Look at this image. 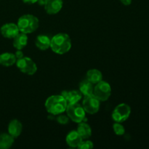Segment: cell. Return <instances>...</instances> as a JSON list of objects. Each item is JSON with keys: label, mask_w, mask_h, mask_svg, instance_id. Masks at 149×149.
<instances>
[{"label": "cell", "mask_w": 149, "mask_h": 149, "mask_svg": "<svg viewBox=\"0 0 149 149\" xmlns=\"http://www.w3.org/2000/svg\"><path fill=\"white\" fill-rule=\"evenodd\" d=\"M45 106L49 114L57 116L65 111L68 103L62 95H53L47 99Z\"/></svg>", "instance_id": "1"}, {"label": "cell", "mask_w": 149, "mask_h": 149, "mask_svg": "<svg viewBox=\"0 0 149 149\" xmlns=\"http://www.w3.org/2000/svg\"><path fill=\"white\" fill-rule=\"evenodd\" d=\"M50 48L58 55L67 53L71 48V38L65 33H57L51 39Z\"/></svg>", "instance_id": "2"}, {"label": "cell", "mask_w": 149, "mask_h": 149, "mask_svg": "<svg viewBox=\"0 0 149 149\" xmlns=\"http://www.w3.org/2000/svg\"><path fill=\"white\" fill-rule=\"evenodd\" d=\"M17 25L20 32L29 34L37 30L39 26V20L33 15L26 14L19 17Z\"/></svg>", "instance_id": "3"}, {"label": "cell", "mask_w": 149, "mask_h": 149, "mask_svg": "<svg viewBox=\"0 0 149 149\" xmlns=\"http://www.w3.org/2000/svg\"><path fill=\"white\" fill-rule=\"evenodd\" d=\"M65 112L70 120L75 123H80L81 122H85L86 112L84 108L79 103L74 104H68Z\"/></svg>", "instance_id": "4"}, {"label": "cell", "mask_w": 149, "mask_h": 149, "mask_svg": "<svg viewBox=\"0 0 149 149\" xmlns=\"http://www.w3.org/2000/svg\"><path fill=\"white\" fill-rule=\"evenodd\" d=\"M16 66L23 74L32 76L37 71V65L31 58L29 57H23L16 61Z\"/></svg>", "instance_id": "5"}, {"label": "cell", "mask_w": 149, "mask_h": 149, "mask_svg": "<svg viewBox=\"0 0 149 149\" xmlns=\"http://www.w3.org/2000/svg\"><path fill=\"white\" fill-rule=\"evenodd\" d=\"M93 95L100 101H106L111 95V87L109 83L102 80L95 84Z\"/></svg>", "instance_id": "6"}, {"label": "cell", "mask_w": 149, "mask_h": 149, "mask_svg": "<svg viewBox=\"0 0 149 149\" xmlns=\"http://www.w3.org/2000/svg\"><path fill=\"white\" fill-rule=\"evenodd\" d=\"M130 113L131 109L129 105L126 103H120L113 109L111 117L115 122L122 123L130 117Z\"/></svg>", "instance_id": "7"}, {"label": "cell", "mask_w": 149, "mask_h": 149, "mask_svg": "<svg viewBox=\"0 0 149 149\" xmlns=\"http://www.w3.org/2000/svg\"><path fill=\"white\" fill-rule=\"evenodd\" d=\"M81 106L84 108V111L87 113L95 114L100 109V101L94 95L84 96Z\"/></svg>", "instance_id": "8"}, {"label": "cell", "mask_w": 149, "mask_h": 149, "mask_svg": "<svg viewBox=\"0 0 149 149\" xmlns=\"http://www.w3.org/2000/svg\"><path fill=\"white\" fill-rule=\"evenodd\" d=\"M0 31L1 35L7 39H13L20 33L17 25L14 23H5L1 27Z\"/></svg>", "instance_id": "9"}, {"label": "cell", "mask_w": 149, "mask_h": 149, "mask_svg": "<svg viewBox=\"0 0 149 149\" xmlns=\"http://www.w3.org/2000/svg\"><path fill=\"white\" fill-rule=\"evenodd\" d=\"M63 4V0H48L45 5V10L47 14L55 15L61 11Z\"/></svg>", "instance_id": "10"}, {"label": "cell", "mask_w": 149, "mask_h": 149, "mask_svg": "<svg viewBox=\"0 0 149 149\" xmlns=\"http://www.w3.org/2000/svg\"><path fill=\"white\" fill-rule=\"evenodd\" d=\"M68 104H74V103H79L82 97V94L80 93L79 90H64L61 93Z\"/></svg>", "instance_id": "11"}, {"label": "cell", "mask_w": 149, "mask_h": 149, "mask_svg": "<svg viewBox=\"0 0 149 149\" xmlns=\"http://www.w3.org/2000/svg\"><path fill=\"white\" fill-rule=\"evenodd\" d=\"M7 130H8V133L10 135H12L14 138H17L22 133V131H23V125L17 119H13L9 123Z\"/></svg>", "instance_id": "12"}, {"label": "cell", "mask_w": 149, "mask_h": 149, "mask_svg": "<svg viewBox=\"0 0 149 149\" xmlns=\"http://www.w3.org/2000/svg\"><path fill=\"white\" fill-rule=\"evenodd\" d=\"M82 141V138L80 136L77 130L71 131L65 138V142L67 145L71 148H78L79 145Z\"/></svg>", "instance_id": "13"}, {"label": "cell", "mask_w": 149, "mask_h": 149, "mask_svg": "<svg viewBox=\"0 0 149 149\" xmlns=\"http://www.w3.org/2000/svg\"><path fill=\"white\" fill-rule=\"evenodd\" d=\"M13 39V47L16 49H21V50L25 47H26V45H28V41H29L27 34L24 33H21V32H20Z\"/></svg>", "instance_id": "14"}, {"label": "cell", "mask_w": 149, "mask_h": 149, "mask_svg": "<svg viewBox=\"0 0 149 149\" xmlns=\"http://www.w3.org/2000/svg\"><path fill=\"white\" fill-rule=\"evenodd\" d=\"M51 39L46 35H39L36 36L35 45L40 50L45 51L50 48Z\"/></svg>", "instance_id": "15"}, {"label": "cell", "mask_w": 149, "mask_h": 149, "mask_svg": "<svg viewBox=\"0 0 149 149\" xmlns=\"http://www.w3.org/2000/svg\"><path fill=\"white\" fill-rule=\"evenodd\" d=\"M16 57L15 54L10 52H4L0 55V65L9 67L15 64Z\"/></svg>", "instance_id": "16"}, {"label": "cell", "mask_w": 149, "mask_h": 149, "mask_svg": "<svg viewBox=\"0 0 149 149\" xmlns=\"http://www.w3.org/2000/svg\"><path fill=\"white\" fill-rule=\"evenodd\" d=\"M79 125L77 127V132L82 138L83 140L89 139L92 135V129L90 125L85 122H81L78 123Z\"/></svg>", "instance_id": "17"}, {"label": "cell", "mask_w": 149, "mask_h": 149, "mask_svg": "<svg viewBox=\"0 0 149 149\" xmlns=\"http://www.w3.org/2000/svg\"><path fill=\"white\" fill-rule=\"evenodd\" d=\"M79 90L80 93L84 96H88L93 95V91H94V84L90 82L89 80L84 79L81 81L79 84Z\"/></svg>", "instance_id": "18"}, {"label": "cell", "mask_w": 149, "mask_h": 149, "mask_svg": "<svg viewBox=\"0 0 149 149\" xmlns=\"http://www.w3.org/2000/svg\"><path fill=\"white\" fill-rule=\"evenodd\" d=\"M87 79L95 85L103 80V74L99 70L95 68L90 69L87 72Z\"/></svg>", "instance_id": "19"}, {"label": "cell", "mask_w": 149, "mask_h": 149, "mask_svg": "<svg viewBox=\"0 0 149 149\" xmlns=\"http://www.w3.org/2000/svg\"><path fill=\"white\" fill-rule=\"evenodd\" d=\"M15 138L9 133L0 135V149H8L13 145Z\"/></svg>", "instance_id": "20"}, {"label": "cell", "mask_w": 149, "mask_h": 149, "mask_svg": "<svg viewBox=\"0 0 149 149\" xmlns=\"http://www.w3.org/2000/svg\"><path fill=\"white\" fill-rule=\"evenodd\" d=\"M113 130L114 133L117 135H123L125 133V127L122 125V123H119V122H116L113 124Z\"/></svg>", "instance_id": "21"}, {"label": "cell", "mask_w": 149, "mask_h": 149, "mask_svg": "<svg viewBox=\"0 0 149 149\" xmlns=\"http://www.w3.org/2000/svg\"><path fill=\"white\" fill-rule=\"evenodd\" d=\"M94 147V144L91 141H89L88 139L83 140L81 143L79 145V149H91Z\"/></svg>", "instance_id": "22"}, {"label": "cell", "mask_w": 149, "mask_h": 149, "mask_svg": "<svg viewBox=\"0 0 149 149\" xmlns=\"http://www.w3.org/2000/svg\"><path fill=\"white\" fill-rule=\"evenodd\" d=\"M55 116H56V117L55 118V119L58 122V123L61 124V125H66V124H68V122H69V118H68V116L63 115V113L58 114Z\"/></svg>", "instance_id": "23"}, {"label": "cell", "mask_w": 149, "mask_h": 149, "mask_svg": "<svg viewBox=\"0 0 149 149\" xmlns=\"http://www.w3.org/2000/svg\"><path fill=\"white\" fill-rule=\"evenodd\" d=\"M15 55L16 59L17 60L20 59V58H22L23 57H24V54L22 52L21 49H17V51H16L15 53Z\"/></svg>", "instance_id": "24"}, {"label": "cell", "mask_w": 149, "mask_h": 149, "mask_svg": "<svg viewBox=\"0 0 149 149\" xmlns=\"http://www.w3.org/2000/svg\"><path fill=\"white\" fill-rule=\"evenodd\" d=\"M125 6H129L132 4V0H119Z\"/></svg>", "instance_id": "25"}, {"label": "cell", "mask_w": 149, "mask_h": 149, "mask_svg": "<svg viewBox=\"0 0 149 149\" xmlns=\"http://www.w3.org/2000/svg\"><path fill=\"white\" fill-rule=\"evenodd\" d=\"M38 0H23V1L26 4H34V3L37 2Z\"/></svg>", "instance_id": "26"}, {"label": "cell", "mask_w": 149, "mask_h": 149, "mask_svg": "<svg viewBox=\"0 0 149 149\" xmlns=\"http://www.w3.org/2000/svg\"><path fill=\"white\" fill-rule=\"evenodd\" d=\"M47 1L48 0H38L36 3H38V4H39L40 6H45L47 2Z\"/></svg>", "instance_id": "27"}]
</instances>
